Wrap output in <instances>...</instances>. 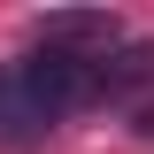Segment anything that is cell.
Listing matches in <instances>:
<instances>
[{
    "label": "cell",
    "instance_id": "cell-2",
    "mask_svg": "<svg viewBox=\"0 0 154 154\" xmlns=\"http://www.w3.org/2000/svg\"><path fill=\"white\" fill-rule=\"evenodd\" d=\"M38 31H46V38H116V23L108 16H46Z\"/></svg>",
    "mask_w": 154,
    "mask_h": 154
},
{
    "label": "cell",
    "instance_id": "cell-1",
    "mask_svg": "<svg viewBox=\"0 0 154 154\" xmlns=\"http://www.w3.org/2000/svg\"><path fill=\"white\" fill-rule=\"evenodd\" d=\"M23 93H31L38 116H62V108H77V100L100 93V69H93V62H77V54H54V46H46V54L23 69Z\"/></svg>",
    "mask_w": 154,
    "mask_h": 154
}]
</instances>
